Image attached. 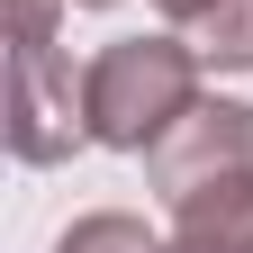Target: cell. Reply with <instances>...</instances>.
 Returning a JSON list of instances; mask_svg holds the SVG:
<instances>
[{
    "mask_svg": "<svg viewBox=\"0 0 253 253\" xmlns=\"http://www.w3.org/2000/svg\"><path fill=\"white\" fill-rule=\"evenodd\" d=\"M181 37L199 45V63H217V73H253V0H217V9H199Z\"/></svg>",
    "mask_w": 253,
    "mask_h": 253,
    "instance_id": "5b68a950",
    "label": "cell"
},
{
    "mask_svg": "<svg viewBox=\"0 0 253 253\" xmlns=\"http://www.w3.org/2000/svg\"><path fill=\"white\" fill-rule=\"evenodd\" d=\"M73 9H109V0H73Z\"/></svg>",
    "mask_w": 253,
    "mask_h": 253,
    "instance_id": "52a82bcc",
    "label": "cell"
},
{
    "mask_svg": "<svg viewBox=\"0 0 253 253\" xmlns=\"http://www.w3.org/2000/svg\"><path fill=\"white\" fill-rule=\"evenodd\" d=\"M154 9H163L172 27H190V18H199V9H217V0H154Z\"/></svg>",
    "mask_w": 253,
    "mask_h": 253,
    "instance_id": "8992f818",
    "label": "cell"
},
{
    "mask_svg": "<svg viewBox=\"0 0 253 253\" xmlns=\"http://www.w3.org/2000/svg\"><path fill=\"white\" fill-rule=\"evenodd\" d=\"M199 100V45L181 37H118L82 63V118H90V145L109 154H154L163 126Z\"/></svg>",
    "mask_w": 253,
    "mask_h": 253,
    "instance_id": "6da1fadb",
    "label": "cell"
},
{
    "mask_svg": "<svg viewBox=\"0 0 253 253\" xmlns=\"http://www.w3.org/2000/svg\"><path fill=\"white\" fill-rule=\"evenodd\" d=\"M145 181H154L163 208L253 181V109H244V100H208V90H199V100L163 126V145L145 154Z\"/></svg>",
    "mask_w": 253,
    "mask_h": 253,
    "instance_id": "3957f363",
    "label": "cell"
},
{
    "mask_svg": "<svg viewBox=\"0 0 253 253\" xmlns=\"http://www.w3.org/2000/svg\"><path fill=\"white\" fill-rule=\"evenodd\" d=\"M163 253H253V181L208 190V199H181Z\"/></svg>",
    "mask_w": 253,
    "mask_h": 253,
    "instance_id": "277c9868",
    "label": "cell"
},
{
    "mask_svg": "<svg viewBox=\"0 0 253 253\" xmlns=\"http://www.w3.org/2000/svg\"><path fill=\"white\" fill-rule=\"evenodd\" d=\"M54 9H73V0H9V154L37 172L90 136L82 82L54 54Z\"/></svg>",
    "mask_w": 253,
    "mask_h": 253,
    "instance_id": "7a4b0ae2",
    "label": "cell"
}]
</instances>
